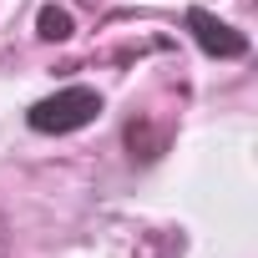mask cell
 Masks as SVG:
<instances>
[{
  "label": "cell",
  "mask_w": 258,
  "mask_h": 258,
  "mask_svg": "<svg viewBox=\"0 0 258 258\" xmlns=\"http://www.w3.org/2000/svg\"><path fill=\"white\" fill-rule=\"evenodd\" d=\"M96 116H101V96H96L91 86H61V91L41 96V101L26 111L31 132H41V137H66V132H81V126H91Z\"/></svg>",
  "instance_id": "6da1fadb"
},
{
  "label": "cell",
  "mask_w": 258,
  "mask_h": 258,
  "mask_svg": "<svg viewBox=\"0 0 258 258\" xmlns=\"http://www.w3.org/2000/svg\"><path fill=\"white\" fill-rule=\"evenodd\" d=\"M187 31H192V41H198L208 56H223V61L248 56V36H238L228 21H218V16H213V11H203V6H192V11H187Z\"/></svg>",
  "instance_id": "7a4b0ae2"
},
{
  "label": "cell",
  "mask_w": 258,
  "mask_h": 258,
  "mask_svg": "<svg viewBox=\"0 0 258 258\" xmlns=\"http://www.w3.org/2000/svg\"><path fill=\"white\" fill-rule=\"evenodd\" d=\"M36 26H41V41H66V36H71V11L46 6V11L36 16Z\"/></svg>",
  "instance_id": "3957f363"
}]
</instances>
